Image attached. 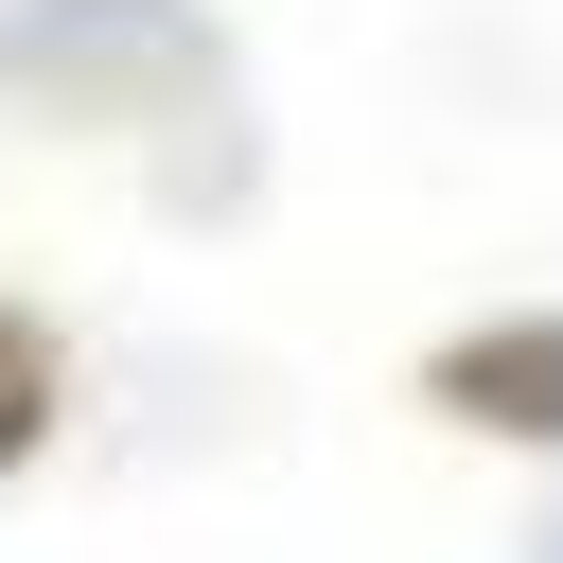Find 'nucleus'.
Here are the masks:
<instances>
[{
	"mask_svg": "<svg viewBox=\"0 0 563 563\" xmlns=\"http://www.w3.org/2000/svg\"><path fill=\"white\" fill-rule=\"evenodd\" d=\"M0 88L70 141H229L246 88H229V35L194 0H18L0 18Z\"/></svg>",
	"mask_w": 563,
	"mask_h": 563,
	"instance_id": "nucleus-1",
	"label": "nucleus"
},
{
	"mask_svg": "<svg viewBox=\"0 0 563 563\" xmlns=\"http://www.w3.org/2000/svg\"><path fill=\"white\" fill-rule=\"evenodd\" d=\"M422 405H440L457 440L563 457V317H475V334H440V352H422Z\"/></svg>",
	"mask_w": 563,
	"mask_h": 563,
	"instance_id": "nucleus-2",
	"label": "nucleus"
},
{
	"mask_svg": "<svg viewBox=\"0 0 563 563\" xmlns=\"http://www.w3.org/2000/svg\"><path fill=\"white\" fill-rule=\"evenodd\" d=\"M53 405H70V352H53V317H35V299H0V475H35Z\"/></svg>",
	"mask_w": 563,
	"mask_h": 563,
	"instance_id": "nucleus-3",
	"label": "nucleus"
}]
</instances>
